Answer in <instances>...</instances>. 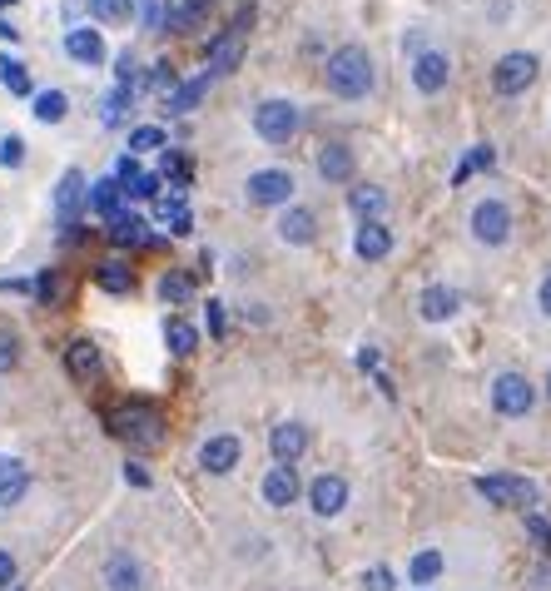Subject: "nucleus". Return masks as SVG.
<instances>
[{"instance_id":"5","label":"nucleus","mask_w":551,"mask_h":591,"mask_svg":"<svg viewBox=\"0 0 551 591\" xmlns=\"http://www.w3.org/2000/svg\"><path fill=\"white\" fill-rule=\"evenodd\" d=\"M298 125H303V110L293 100H259L254 105V130L264 145H288L298 135Z\"/></svg>"},{"instance_id":"25","label":"nucleus","mask_w":551,"mask_h":591,"mask_svg":"<svg viewBox=\"0 0 551 591\" xmlns=\"http://www.w3.org/2000/svg\"><path fill=\"white\" fill-rule=\"evenodd\" d=\"M209 5H214V0H179V5H169V10H164V30H174V35L199 30V20H204Z\"/></svg>"},{"instance_id":"22","label":"nucleus","mask_w":551,"mask_h":591,"mask_svg":"<svg viewBox=\"0 0 551 591\" xmlns=\"http://www.w3.org/2000/svg\"><path fill=\"white\" fill-rule=\"evenodd\" d=\"M30 492V467L20 457H0V512H10Z\"/></svg>"},{"instance_id":"41","label":"nucleus","mask_w":551,"mask_h":591,"mask_svg":"<svg viewBox=\"0 0 551 591\" xmlns=\"http://www.w3.org/2000/svg\"><path fill=\"white\" fill-rule=\"evenodd\" d=\"M15 363H20V338L10 328H0V373H10Z\"/></svg>"},{"instance_id":"55","label":"nucleus","mask_w":551,"mask_h":591,"mask_svg":"<svg viewBox=\"0 0 551 591\" xmlns=\"http://www.w3.org/2000/svg\"><path fill=\"white\" fill-rule=\"evenodd\" d=\"M547 398H551V373H547Z\"/></svg>"},{"instance_id":"27","label":"nucleus","mask_w":551,"mask_h":591,"mask_svg":"<svg viewBox=\"0 0 551 591\" xmlns=\"http://www.w3.org/2000/svg\"><path fill=\"white\" fill-rule=\"evenodd\" d=\"M209 80H214V75L204 70L199 80H189V85H179L174 95H164V110H169V115H189V110H194V105H199V100L209 95Z\"/></svg>"},{"instance_id":"26","label":"nucleus","mask_w":551,"mask_h":591,"mask_svg":"<svg viewBox=\"0 0 551 591\" xmlns=\"http://www.w3.org/2000/svg\"><path fill=\"white\" fill-rule=\"evenodd\" d=\"M442 572H447V557H442L437 547H422L413 562H408V582H413V587H432Z\"/></svg>"},{"instance_id":"34","label":"nucleus","mask_w":551,"mask_h":591,"mask_svg":"<svg viewBox=\"0 0 551 591\" xmlns=\"http://www.w3.org/2000/svg\"><path fill=\"white\" fill-rule=\"evenodd\" d=\"M189 294H194V279H189V274L169 269V274L159 279V298H164V303H189Z\"/></svg>"},{"instance_id":"51","label":"nucleus","mask_w":551,"mask_h":591,"mask_svg":"<svg viewBox=\"0 0 551 591\" xmlns=\"http://www.w3.org/2000/svg\"><path fill=\"white\" fill-rule=\"evenodd\" d=\"M532 591H551V562H547V567H537V572H532Z\"/></svg>"},{"instance_id":"23","label":"nucleus","mask_w":551,"mask_h":591,"mask_svg":"<svg viewBox=\"0 0 551 591\" xmlns=\"http://www.w3.org/2000/svg\"><path fill=\"white\" fill-rule=\"evenodd\" d=\"M105 587L110 591H144V567H139V557L115 552V557L105 562Z\"/></svg>"},{"instance_id":"11","label":"nucleus","mask_w":551,"mask_h":591,"mask_svg":"<svg viewBox=\"0 0 551 591\" xmlns=\"http://www.w3.org/2000/svg\"><path fill=\"white\" fill-rule=\"evenodd\" d=\"M259 492H264V507H274V512H288V507H293V502L303 497V482H298V467H283V462H274V467L264 472Z\"/></svg>"},{"instance_id":"45","label":"nucleus","mask_w":551,"mask_h":591,"mask_svg":"<svg viewBox=\"0 0 551 591\" xmlns=\"http://www.w3.org/2000/svg\"><path fill=\"white\" fill-rule=\"evenodd\" d=\"M125 194H130V199H154V194H159V174H139Z\"/></svg>"},{"instance_id":"6","label":"nucleus","mask_w":551,"mask_h":591,"mask_svg":"<svg viewBox=\"0 0 551 591\" xmlns=\"http://www.w3.org/2000/svg\"><path fill=\"white\" fill-rule=\"evenodd\" d=\"M467 229H472V239H477L482 249H502V244L512 239V209H507L502 199H477Z\"/></svg>"},{"instance_id":"53","label":"nucleus","mask_w":551,"mask_h":591,"mask_svg":"<svg viewBox=\"0 0 551 591\" xmlns=\"http://www.w3.org/2000/svg\"><path fill=\"white\" fill-rule=\"evenodd\" d=\"M169 234H179V239H184V234H194V219H189V214H179V219L169 224Z\"/></svg>"},{"instance_id":"14","label":"nucleus","mask_w":551,"mask_h":591,"mask_svg":"<svg viewBox=\"0 0 551 591\" xmlns=\"http://www.w3.org/2000/svg\"><path fill=\"white\" fill-rule=\"evenodd\" d=\"M80 209H90V184H85L80 169H65L60 184H55V214H60L65 224H75Z\"/></svg>"},{"instance_id":"21","label":"nucleus","mask_w":551,"mask_h":591,"mask_svg":"<svg viewBox=\"0 0 551 591\" xmlns=\"http://www.w3.org/2000/svg\"><path fill=\"white\" fill-rule=\"evenodd\" d=\"M353 169H358V159H353V149L348 145L333 140V145L318 149V179H328V184H348Z\"/></svg>"},{"instance_id":"12","label":"nucleus","mask_w":551,"mask_h":591,"mask_svg":"<svg viewBox=\"0 0 551 591\" xmlns=\"http://www.w3.org/2000/svg\"><path fill=\"white\" fill-rule=\"evenodd\" d=\"M239 457H244V443H239L234 433H214L209 443L199 447V467H204L209 477H229V472L239 467Z\"/></svg>"},{"instance_id":"46","label":"nucleus","mask_w":551,"mask_h":591,"mask_svg":"<svg viewBox=\"0 0 551 591\" xmlns=\"http://www.w3.org/2000/svg\"><path fill=\"white\" fill-rule=\"evenodd\" d=\"M139 174H144V169H139V154H125V159H120V164H115V179H120V184H125V189H130V184H135Z\"/></svg>"},{"instance_id":"49","label":"nucleus","mask_w":551,"mask_h":591,"mask_svg":"<svg viewBox=\"0 0 551 591\" xmlns=\"http://www.w3.org/2000/svg\"><path fill=\"white\" fill-rule=\"evenodd\" d=\"M125 482H130V487H149V472H144V462H125Z\"/></svg>"},{"instance_id":"9","label":"nucleus","mask_w":551,"mask_h":591,"mask_svg":"<svg viewBox=\"0 0 551 591\" xmlns=\"http://www.w3.org/2000/svg\"><path fill=\"white\" fill-rule=\"evenodd\" d=\"M293 189H298V179L288 169H254L249 184H244L249 204H259V209H288L293 204Z\"/></svg>"},{"instance_id":"8","label":"nucleus","mask_w":551,"mask_h":591,"mask_svg":"<svg viewBox=\"0 0 551 591\" xmlns=\"http://www.w3.org/2000/svg\"><path fill=\"white\" fill-rule=\"evenodd\" d=\"M537 70H542V60L532 55V50H512V55H502L497 65H492V90L497 95H522V90H532V80H537Z\"/></svg>"},{"instance_id":"48","label":"nucleus","mask_w":551,"mask_h":591,"mask_svg":"<svg viewBox=\"0 0 551 591\" xmlns=\"http://www.w3.org/2000/svg\"><path fill=\"white\" fill-rule=\"evenodd\" d=\"M209 333L224 338V303H214V298H209Z\"/></svg>"},{"instance_id":"47","label":"nucleus","mask_w":551,"mask_h":591,"mask_svg":"<svg viewBox=\"0 0 551 591\" xmlns=\"http://www.w3.org/2000/svg\"><path fill=\"white\" fill-rule=\"evenodd\" d=\"M15 577H20V562H15V557H10V552L0 547V591L15 587Z\"/></svg>"},{"instance_id":"33","label":"nucleus","mask_w":551,"mask_h":591,"mask_svg":"<svg viewBox=\"0 0 551 591\" xmlns=\"http://www.w3.org/2000/svg\"><path fill=\"white\" fill-rule=\"evenodd\" d=\"M0 85H5L10 95H30V70H25L15 55H5V60H0Z\"/></svg>"},{"instance_id":"52","label":"nucleus","mask_w":551,"mask_h":591,"mask_svg":"<svg viewBox=\"0 0 551 591\" xmlns=\"http://www.w3.org/2000/svg\"><path fill=\"white\" fill-rule=\"evenodd\" d=\"M537 308H542V313L551 318V274L542 279V289H537Z\"/></svg>"},{"instance_id":"24","label":"nucleus","mask_w":551,"mask_h":591,"mask_svg":"<svg viewBox=\"0 0 551 591\" xmlns=\"http://www.w3.org/2000/svg\"><path fill=\"white\" fill-rule=\"evenodd\" d=\"M348 209H353L363 224H373V219H383V209H388V194H383L378 184H358V189H348Z\"/></svg>"},{"instance_id":"42","label":"nucleus","mask_w":551,"mask_h":591,"mask_svg":"<svg viewBox=\"0 0 551 591\" xmlns=\"http://www.w3.org/2000/svg\"><path fill=\"white\" fill-rule=\"evenodd\" d=\"M85 10H90L95 20H105V25H110V20H120L130 5H125V0H85Z\"/></svg>"},{"instance_id":"18","label":"nucleus","mask_w":551,"mask_h":591,"mask_svg":"<svg viewBox=\"0 0 551 591\" xmlns=\"http://www.w3.org/2000/svg\"><path fill=\"white\" fill-rule=\"evenodd\" d=\"M353 254H358L363 264H378V259H388V254H393V229H388L383 219H373V224H358V234H353Z\"/></svg>"},{"instance_id":"44","label":"nucleus","mask_w":551,"mask_h":591,"mask_svg":"<svg viewBox=\"0 0 551 591\" xmlns=\"http://www.w3.org/2000/svg\"><path fill=\"white\" fill-rule=\"evenodd\" d=\"M527 532H532V542H537V547H542V552L551 557V522H547V517L527 512Z\"/></svg>"},{"instance_id":"37","label":"nucleus","mask_w":551,"mask_h":591,"mask_svg":"<svg viewBox=\"0 0 551 591\" xmlns=\"http://www.w3.org/2000/svg\"><path fill=\"white\" fill-rule=\"evenodd\" d=\"M130 100H135V85H120V90H115V95L105 100V125H120V120H125V105H130Z\"/></svg>"},{"instance_id":"28","label":"nucleus","mask_w":551,"mask_h":591,"mask_svg":"<svg viewBox=\"0 0 551 591\" xmlns=\"http://www.w3.org/2000/svg\"><path fill=\"white\" fill-rule=\"evenodd\" d=\"M120 199H125V184H120V179L90 184V209H95L100 219H120Z\"/></svg>"},{"instance_id":"20","label":"nucleus","mask_w":551,"mask_h":591,"mask_svg":"<svg viewBox=\"0 0 551 591\" xmlns=\"http://www.w3.org/2000/svg\"><path fill=\"white\" fill-rule=\"evenodd\" d=\"M269 452H274V462H283V467H293L303 452H308V428L303 423H278L274 433H269Z\"/></svg>"},{"instance_id":"1","label":"nucleus","mask_w":551,"mask_h":591,"mask_svg":"<svg viewBox=\"0 0 551 591\" xmlns=\"http://www.w3.org/2000/svg\"><path fill=\"white\" fill-rule=\"evenodd\" d=\"M323 85L338 100H363L378 85V65H373V55L363 45H338L328 55V65H323Z\"/></svg>"},{"instance_id":"36","label":"nucleus","mask_w":551,"mask_h":591,"mask_svg":"<svg viewBox=\"0 0 551 591\" xmlns=\"http://www.w3.org/2000/svg\"><path fill=\"white\" fill-rule=\"evenodd\" d=\"M149 149H164V130H159V125L130 130V154H149Z\"/></svg>"},{"instance_id":"39","label":"nucleus","mask_w":551,"mask_h":591,"mask_svg":"<svg viewBox=\"0 0 551 591\" xmlns=\"http://www.w3.org/2000/svg\"><path fill=\"white\" fill-rule=\"evenodd\" d=\"M492 164H497V154H492V145H477V149H472V159H467V164H457V174H452V179L462 184V179H467L472 169H492Z\"/></svg>"},{"instance_id":"38","label":"nucleus","mask_w":551,"mask_h":591,"mask_svg":"<svg viewBox=\"0 0 551 591\" xmlns=\"http://www.w3.org/2000/svg\"><path fill=\"white\" fill-rule=\"evenodd\" d=\"M164 179H174V194H184V184H189V164H184V154L164 149Z\"/></svg>"},{"instance_id":"32","label":"nucleus","mask_w":551,"mask_h":591,"mask_svg":"<svg viewBox=\"0 0 551 591\" xmlns=\"http://www.w3.org/2000/svg\"><path fill=\"white\" fill-rule=\"evenodd\" d=\"M164 338H169V353H179V358H189V353L199 348V328H194V323H184V318H169Z\"/></svg>"},{"instance_id":"3","label":"nucleus","mask_w":551,"mask_h":591,"mask_svg":"<svg viewBox=\"0 0 551 591\" xmlns=\"http://www.w3.org/2000/svg\"><path fill=\"white\" fill-rule=\"evenodd\" d=\"M249 25H254V5H239L234 20L209 40V75H229V70L244 60V35H249Z\"/></svg>"},{"instance_id":"10","label":"nucleus","mask_w":551,"mask_h":591,"mask_svg":"<svg viewBox=\"0 0 551 591\" xmlns=\"http://www.w3.org/2000/svg\"><path fill=\"white\" fill-rule=\"evenodd\" d=\"M308 507H313V517H343V507H348V477L343 472H318L313 482H308Z\"/></svg>"},{"instance_id":"7","label":"nucleus","mask_w":551,"mask_h":591,"mask_svg":"<svg viewBox=\"0 0 551 591\" xmlns=\"http://www.w3.org/2000/svg\"><path fill=\"white\" fill-rule=\"evenodd\" d=\"M492 408H497V418H532V408H537L532 378H522V373H497V378H492Z\"/></svg>"},{"instance_id":"29","label":"nucleus","mask_w":551,"mask_h":591,"mask_svg":"<svg viewBox=\"0 0 551 591\" xmlns=\"http://www.w3.org/2000/svg\"><path fill=\"white\" fill-rule=\"evenodd\" d=\"M95 284H100L105 294H130V289H135V269H130L125 259H105V264L95 269Z\"/></svg>"},{"instance_id":"31","label":"nucleus","mask_w":551,"mask_h":591,"mask_svg":"<svg viewBox=\"0 0 551 591\" xmlns=\"http://www.w3.org/2000/svg\"><path fill=\"white\" fill-rule=\"evenodd\" d=\"M65 115H70V95L65 90H40L35 95V120L40 125H60Z\"/></svg>"},{"instance_id":"40","label":"nucleus","mask_w":551,"mask_h":591,"mask_svg":"<svg viewBox=\"0 0 551 591\" xmlns=\"http://www.w3.org/2000/svg\"><path fill=\"white\" fill-rule=\"evenodd\" d=\"M0 164H5V169H20V164H25V140H20V135H5V140H0Z\"/></svg>"},{"instance_id":"16","label":"nucleus","mask_w":551,"mask_h":591,"mask_svg":"<svg viewBox=\"0 0 551 591\" xmlns=\"http://www.w3.org/2000/svg\"><path fill=\"white\" fill-rule=\"evenodd\" d=\"M65 55L75 60V65H105V35L100 30H90V25H75V30H65Z\"/></svg>"},{"instance_id":"54","label":"nucleus","mask_w":551,"mask_h":591,"mask_svg":"<svg viewBox=\"0 0 551 591\" xmlns=\"http://www.w3.org/2000/svg\"><path fill=\"white\" fill-rule=\"evenodd\" d=\"M0 35H5V40H20V30H15L10 20H0Z\"/></svg>"},{"instance_id":"13","label":"nucleus","mask_w":551,"mask_h":591,"mask_svg":"<svg viewBox=\"0 0 551 591\" xmlns=\"http://www.w3.org/2000/svg\"><path fill=\"white\" fill-rule=\"evenodd\" d=\"M447 80H452V60H447L442 50H422V55L413 60L417 95H442V90H447Z\"/></svg>"},{"instance_id":"43","label":"nucleus","mask_w":551,"mask_h":591,"mask_svg":"<svg viewBox=\"0 0 551 591\" xmlns=\"http://www.w3.org/2000/svg\"><path fill=\"white\" fill-rule=\"evenodd\" d=\"M358 582H363V591H393V587H398L388 567H368V572H363Z\"/></svg>"},{"instance_id":"50","label":"nucleus","mask_w":551,"mask_h":591,"mask_svg":"<svg viewBox=\"0 0 551 591\" xmlns=\"http://www.w3.org/2000/svg\"><path fill=\"white\" fill-rule=\"evenodd\" d=\"M378 363H383L378 348H358V368H363V373H378Z\"/></svg>"},{"instance_id":"17","label":"nucleus","mask_w":551,"mask_h":591,"mask_svg":"<svg viewBox=\"0 0 551 591\" xmlns=\"http://www.w3.org/2000/svg\"><path fill=\"white\" fill-rule=\"evenodd\" d=\"M278 239H283V244H293V249H308V244L318 239V219H313V209L288 204V209H283V219H278Z\"/></svg>"},{"instance_id":"30","label":"nucleus","mask_w":551,"mask_h":591,"mask_svg":"<svg viewBox=\"0 0 551 591\" xmlns=\"http://www.w3.org/2000/svg\"><path fill=\"white\" fill-rule=\"evenodd\" d=\"M144 219L139 214H120V219H110V229H105V239L115 244V249H135V244H144Z\"/></svg>"},{"instance_id":"19","label":"nucleus","mask_w":551,"mask_h":591,"mask_svg":"<svg viewBox=\"0 0 551 591\" xmlns=\"http://www.w3.org/2000/svg\"><path fill=\"white\" fill-rule=\"evenodd\" d=\"M457 308H462V294L447 289V284H427V289L417 294V313H422L427 323H447V318H457Z\"/></svg>"},{"instance_id":"15","label":"nucleus","mask_w":551,"mask_h":591,"mask_svg":"<svg viewBox=\"0 0 551 591\" xmlns=\"http://www.w3.org/2000/svg\"><path fill=\"white\" fill-rule=\"evenodd\" d=\"M100 368H105V358H100V343H95V338H75V343L65 348V373H70L75 383H95Z\"/></svg>"},{"instance_id":"2","label":"nucleus","mask_w":551,"mask_h":591,"mask_svg":"<svg viewBox=\"0 0 551 591\" xmlns=\"http://www.w3.org/2000/svg\"><path fill=\"white\" fill-rule=\"evenodd\" d=\"M105 423H110L115 438H125L130 447H144V452L164 443V413L154 403H120V408L105 413Z\"/></svg>"},{"instance_id":"56","label":"nucleus","mask_w":551,"mask_h":591,"mask_svg":"<svg viewBox=\"0 0 551 591\" xmlns=\"http://www.w3.org/2000/svg\"><path fill=\"white\" fill-rule=\"evenodd\" d=\"M0 5H15V0H0Z\"/></svg>"},{"instance_id":"4","label":"nucleus","mask_w":551,"mask_h":591,"mask_svg":"<svg viewBox=\"0 0 551 591\" xmlns=\"http://www.w3.org/2000/svg\"><path fill=\"white\" fill-rule=\"evenodd\" d=\"M477 487V497H487L492 507H517V512H532L537 507V482H527V477H512V472H492V477H477L472 482Z\"/></svg>"},{"instance_id":"35","label":"nucleus","mask_w":551,"mask_h":591,"mask_svg":"<svg viewBox=\"0 0 551 591\" xmlns=\"http://www.w3.org/2000/svg\"><path fill=\"white\" fill-rule=\"evenodd\" d=\"M35 298H40V303H50V308H55V303H65V279H60L55 269H45V274L35 279Z\"/></svg>"}]
</instances>
